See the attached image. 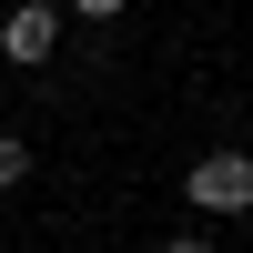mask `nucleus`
I'll return each mask as SVG.
<instances>
[{
    "label": "nucleus",
    "instance_id": "f257e3e1",
    "mask_svg": "<svg viewBox=\"0 0 253 253\" xmlns=\"http://www.w3.org/2000/svg\"><path fill=\"white\" fill-rule=\"evenodd\" d=\"M182 203H193V213H253V152H233V142L203 152L193 172H182Z\"/></svg>",
    "mask_w": 253,
    "mask_h": 253
},
{
    "label": "nucleus",
    "instance_id": "f03ea898",
    "mask_svg": "<svg viewBox=\"0 0 253 253\" xmlns=\"http://www.w3.org/2000/svg\"><path fill=\"white\" fill-rule=\"evenodd\" d=\"M51 51H61V0H20V10L0 20V61H10V71H41Z\"/></svg>",
    "mask_w": 253,
    "mask_h": 253
},
{
    "label": "nucleus",
    "instance_id": "7ed1b4c3",
    "mask_svg": "<svg viewBox=\"0 0 253 253\" xmlns=\"http://www.w3.org/2000/svg\"><path fill=\"white\" fill-rule=\"evenodd\" d=\"M20 182H31V142L0 132V193H20Z\"/></svg>",
    "mask_w": 253,
    "mask_h": 253
},
{
    "label": "nucleus",
    "instance_id": "20e7f679",
    "mask_svg": "<svg viewBox=\"0 0 253 253\" xmlns=\"http://www.w3.org/2000/svg\"><path fill=\"white\" fill-rule=\"evenodd\" d=\"M71 20H122V0H71Z\"/></svg>",
    "mask_w": 253,
    "mask_h": 253
},
{
    "label": "nucleus",
    "instance_id": "39448f33",
    "mask_svg": "<svg viewBox=\"0 0 253 253\" xmlns=\"http://www.w3.org/2000/svg\"><path fill=\"white\" fill-rule=\"evenodd\" d=\"M162 253H213V243H203V233H172V243H162Z\"/></svg>",
    "mask_w": 253,
    "mask_h": 253
}]
</instances>
